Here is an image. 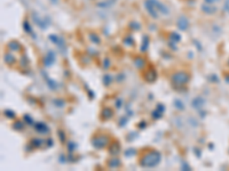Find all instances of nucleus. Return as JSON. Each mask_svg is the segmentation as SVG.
I'll return each instance as SVG.
<instances>
[{
	"instance_id": "obj_1",
	"label": "nucleus",
	"mask_w": 229,
	"mask_h": 171,
	"mask_svg": "<svg viewBox=\"0 0 229 171\" xmlns=\"http://www.w3.org/2000/svg\"><path fill=\"white\" fill-rule=\"evenodd\" d=\"M159 161H160V154H159V152L152 151V152H149V153L145 154L141 158L140 164L143 168H154V167H156L157 164L159 163Z\"/></svg>"
},
{
	"instance_id": "obj_2",
	"label": "nucleus",
	"mask_w": 229,
	"mask_h": 171,
	"mask_svg": "<svg viewBox=\"0 0 229 171\" xmlns=\"http://www.w3.org/2000/svg\"><path fill=\"white\" fill-rule=\"evenodd\" d=\"M188 80H189V76H188V74L187 73H185V72H179V73H175V74L172 76L173 83H175V85H177V86L187 83Z\"/></svg>"
},
{
	"instance_id": "obj_3",
	"label": "nucleus",
	"mask_w": 229,
	"mask_h": 171,
	"mask_svg": "<svg viewBox=\"0 0 229 171\" xmlns=\"http://www.w3.org/2000/svg\"><path fill=\"white\" fill-rule=\"evenodd\" d=\"M146 8L148 9L149 14H150L152 17L157 18V8H156V6H155V4H154V0H147Z\"/></svg>"
},
{
	"instance_id": "obj_4",
	"label": "nucleus",
	"mask_w": 229,
	"mask_h": 171,
	"mask_svg": "<svg viewBox=\"0 0 229 171\" xmlns=\"http://www.w3.org/2000/svg\"><path fill=\"white\" fill-rule=\"evenodd\" d=\"M107 143H108V138L101 136V137H96V138H95L93 145L96 147V148H102V147H104V146L107 145Z\"/></svg>"
},
{
	"instance_id": "obj_5",
	"label": "nucleus",
	"mask_w": 229,
	"mask_h": 171,
	"mask_svg": "<svg viewBox=\"0 0 229 171\" xmlns=\"http://www.w3.org/2000/svg\"><path fill=\"white\" fill-rule=\"evenodd\" d=\"M177 26H179L181 30H186L188 28V21L185 16H181V17L177 20Z\"/></svg>"
},
{
	"instance_id": "obj_6",
	"label": "nucleus",
	"mask_w": 229,
	"mask_h": 171,
	"mask_svg": "<svg viewBox=\"0 0 229 171\" xmlns=\"http://www.w3.org/2000/svg\"><path fill=\"white\" fill-rule=\"evenodd\" d=\"M203 104H204V99L203 98H200V97H197V98H195L194 100H193V106L195 107V108H199V107L203 106Z\"/></svg>"
},
{
	"instance_id": "obj_7",
	"label": "nucleus",
	"mask_w": 229,
	"mask_h": 171,
	"mask_svg": "<svg viewBox=\"0 0 229 171\" xmlns=\"http://www.w3.org/2000/svg\"><path fill=\"white\" fill-rule=\"evenodd\" d=\"M54 59H55V56H54V53H48L47 55V57L45 58V64L47 65V66H49V65L53 64V62H54Z\"/></svg>"
},
{
	"instance_id": "obj_8",
	"label": "nucleus",
	"mask_w": 229,
	"mask_h": 171,
	"mask_svg": "<svg viewBox=\"0 0 229 171\" xmlns=\"http://www.w3.org/2000/svg\"><path fill=\"white\" fill-rule=\"evenodd\" d=\"M34 127H36V129L38 131H40V132H47L48 131V127L45 123H37Z\"/></svg>"
},
{
	"instance_id": "obj_9",
	"label": "nucleus",
	"mask_w": 229,
	"mask_h": 171,
	"mask_svg": "<svg viewBox=\"0 0 229 171\" xmlns=\"http://www.w3.org/2000/svg\"><path fill=\"white\" fill-rule=\"evenodd\" d=\"M5 61H6L7 64H11L15 61V58H14V56H11V54H6L5 55Z\"/></svg>"
},
{
	"instance_id": "obj_10",
	"label": "nucleus",
	"mask_w": 229,
	"mask_h": 171,
	"mask_svg": "<svg viewBox=\"0 0 229 171\" xmlns=\"http://www.w3.org/2000/svg\"><path fill=\"white\" fill-rule=\"evenodd\" d=\"M9 47H11V48H13V49H15V50L20 49V45H19L17 42H15V41H14V42H11V45H9Z\"/></svg>"
},
{
	"instance_id": "obj_11",
	"label": "nucleus",
	"mask_w": 229,
	"mask_h": 171,
	"mask_svg": "<svg viewBox=\"0 0 229 171\" xmlns=\"http://www.w3.org/2000/svg\"><path fill=\"white\" fill-rule=\"evenodd\" d=\"M91 39H93L94 40V43H99V38H97V37L95 38L93 34H91Z\"/></svg>"
}]
</instances>
